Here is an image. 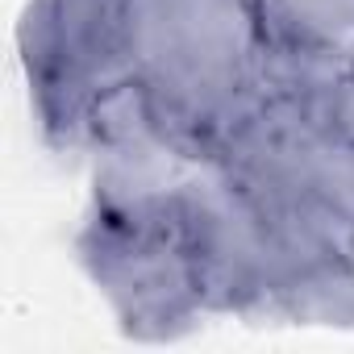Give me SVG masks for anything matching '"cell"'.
<instances>
[{
  "label": "cell",
  "instance_id": "cell-1",
  "mask_svg": "<svg viewBox=\"0 0 354 354\" xmlns=\"http://www.w3.org/2000/svg\"><path fill=\"white\" fill-rule=\"evenodd\" d=\"M129 50L162 125L201 154L254 100L267 67L254 0H133Z\"/></svg>",
  "mask_w": 354,
  "mask_h": 354
},
{
  "label": "cell",
  "instance_id": "cell-2",
  "mask_svg": "<svg viewBox=\"0 0 354 354\" xmlns=\"http://www.w3.org/2000/svg\"><path fill=\"white\" fill-rule=\"evenodd\" d=\"M133 0H30L17 46L42 138L80 150L88 113L104 92L133 75L129 50Z\"/></svg>",
  "mask_w": 354,
  "mask_h": 354
},
{
  "label": "cell",
  "instance_id": "cell-3",
  "mask_svg": "<svg viewBox=\"0 0 354 354\" xmlns=\"http://www.w3.org/2000/svg\"><path fill=\"white\" fill-rule=\"evenodd\" d=\"M75 250L121 333L138 342L180 337L209 313L196 259L175 225V209L167 217H109L88 209Z\"/></svg>",
  "mask_w": 354,
  "mask_h": 354
},
{
  "label": "cell",
  "instance_id": "cell-4",
  "mask_svg": "<svg viewBox=\"0 0 354 354\" xmlns=\"http://www.w3.org/2000/svg\"><path fill=\"white\" fill-rule=\"evenodd\" d=\"M175 225L196 259L209 313L275 317V304L296 275L288 242L259 201H250L213 162V154H205L188 175L175 201Z\"/></svg>",
  "mask_w": 354,
  "mask_h": 354
},
{
  "label": "cell",
  "instance_id": "cell-5",
  "mask_svg": "<svg viewBox=\"0 0 354 354\" xmlns=\"http://www.w3.org/2000/svg\"><path fill=\"white\" fill-rule=\"evenodd\" d=\"M267 55L337 67L354 55V0H254Z\"/></svg>",
  "mask_w": 354,
  "mask_h": 354
},
{
  "label": "cell",
  "instance_id": "cell-6",
  "mask_svg": "<svg viewBox=\"0 0 354 354\" xmlns=\"http://www.w3.org/2000/svg\"><path fill=\"white\" fill-rule=\"evenodd\" d=\"M321 113H325L329 133L342 146H354V55H346L329 71V80L321 88Z\"/></svg>",
  "mask_w": 354,
  "mask_h": 354
},
{
  "label": "cell",
  "instance_id": "cell-7",
  "mask_svg": "<svg viewBox=\"0 0 354 354\" xmlns=\"http://www.w3.org/2000/svg\"><path fill=\"white\" fill-rule=\"evenodd\" d=\"M321 201H325V209L354 234V146H342V142L333 146Z\"/></svg>",
  "mask_w": 354,
  "mask_h": 354
}]
</instances>
